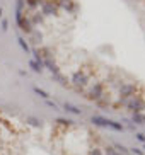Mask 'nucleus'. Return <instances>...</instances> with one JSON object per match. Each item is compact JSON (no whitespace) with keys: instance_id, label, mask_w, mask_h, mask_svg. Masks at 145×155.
I'll return each mask as SVG.
<instances>
[{"instance_id":"obj_25","label":"nucleus","mask_w":145,"mask_h":155,"mask_svg":"<svg viewBox=\"0 0 145 155\" xmlns=\"http://www.w3.org/2000/svg\"><path fill=\"white\" fill-rule=\"evenodd\" d=\"M135 138L138 141H140V143H145V133H142V131H137L135 133Z\"/></svg>"},{"instance_id":"obj_5","label":"nucleus","mask_w":145,"mask_h":155,"mask_svg":"<svg viewBox=\"0 0 145 155\" xmlns=\"http://www.w3.org/2000/svg\"><path fill=\"white\" fill-rule=\"evenodd\" d=\"M39 12L43 14V17H56L60 10L55 0H43L39 5Z\"/></svg>"},{"instance_id":"obj_15","label":"nucleus","mask_w":145,"mask_h":155,"mask_svg":"<svg viewBox=\"0 0 145 155\" xmlns=\"http://www.w3.org/2000/svg\"><path fill=\"white\" fill-rule=\"evenodd\" d=\"M51 78H53L55 82H58L60 85H63V87H67L68 85V78L65 77L63 73L60 72V73H55V75H51Z\"/></svg>"},{"instance_id":"obj_6","label":"nucleus","mask_w":145,"mask_h":155,"mask_svg":"<svg viewBox=\"0 0 145 155\" xmlns=\"http://www.w3.org/2000/svg\"><path fill=\"white\" fill-rule=\"evenodd\" d=\"M55 2H56L58 10H63L67 14H75L79 10V5L75 0H55Z\"/></svg>"},{"instance_id":"obj_4","label":"nucleus","mask_w":145,"mask_h":155,"mask_svg":"<svg viewBox=\"0 0 145 155\" xmlns=\"http://www.w3.org/2000/svg\"><path fill=\"white\" fill-rule=\"evenodd\" d=\"M116 89H118V97H121V99H128V97L138 94L137 82H121Z\"/></svg>"},{"instance_id":"obj_26","label":"nucleus","mask_w":145,"mask_h":155,"mask_svg":"<svg viewBox=\"0 0 145 155\" xmlns=\"http://www.w3.org/2000/svg\"><path fill=\"white\" fill-rule=\"evenodd\" d=\"M0 26H2V31H7V29H9V21H7V19H2V21H0Z\"/></svg>"},{"instance_id":"obj_16","label":"nucleus","mask_w":145,"mask_h":155,"mask_svg":"<svg viewBox=\"0 0 145 155\" xmlns=\"http://www.w3.org/2000/svg\"><path fill=\"white\" fill-rule=\"evenodd\" d=\"M32 92H34L36 96H39L41 99H45V101H48V99H50V97H51L50 94H48V92L45 91V89H39V87H38V85H34V87H32Z\"/></svg>"},{"instance_id":"obj_8","label":"nucleus","mask_w":145,"mask_h":155,"mask_svg":"<svg viewBox=\"0 0 145 155\" xmlns=\"http://www.w3.org/2000/svg\"><path fill=\"white\" fill-rule=\"evenodd\" d=\"M91 124L94 126H99V128H108L109 124V118H104V116H99V114H96V116H91Z\"/></svg>"},{"instance_id":"obj_18","label":"nucleus","mask_w":145,"mask_h":155,"mask_svg":"<svg viewBox=\"0 0 145 155\" xmlns=\"http://www.w3.org/2000/svg\"><path fill=\"white\" fill-rule=\"evenodd\" d=\"M29 38H31V39H34L32 43H36V45H41V43H43V34H41L38 29H34V31L29 34Z\"/></svg>"},{"instance_id":"obj_13","label":"nucleus","mask_w":145,"mask_h":155,"mask_svg":"<svg viewBox=\"0 0 145 155\" xmlns=\"http://www.w3.org/2000/svg\"><path fill=\"white\" fill-rule=\"evenodd\" d=\"M29 15V19H31V22H32V26L36 28L38 24H43L45 22V17H43V14L41 12H32V14H27Z\"/></svg>"},{"instance_id":"obj_21","label":"nucleus","mask_w":145,"mask_h":155,"mask_svg":"<svg viewBox=\"0 0 145 155\" xmlns=\"http://www.w3.org/2000/svg\"><path fill=\"white\" fill-rule=\"evenodd\" d=\"M29 68L32 70V72H36V73H41L43 72V65H39L38 61H34V60H29Z\"/></svg>"},{"instance_id":"obj_12","label":"nucleus","mask_w":145,"mask_h":155,"mask_svg":"<svg viewBox=\"0 0 145 155\" xmlns=\"http://www.w3.org/2000/svg\"><path fill=\"white\" fill-rule=\"evenodd\" d=\"M55 123L58 124V126H62L63 130H70V128L75 126L73 121H72V119H68V118H56V119H55Z\"/></svg>"},{"instance_id":"obj_24","label":"nucleus","mask_w":145,"mask_h":155,"mask_svg":"<svg viewBox=\"0 0 145 155\" xmlns=\"http://www.w3.org/2000/svg\"><path fill=\"white\" fill-rule=\"evenodd\" d=\"M130 155H145V152L142 150V148H137V147H133V148H130Z\"/></svg>"},{"instance_id":"obj_9","label":"nucleus","mask_w":145,"mask_h":155,"mask_svg":"<svg viewBox=\"0 0 145 155\" xmlns=\"http://www.w3.org/2000/svg\"><path fill=\"white\" fill-rule=\"evenodd\" d=\"M26 124L31 128H36V130H41L43 128V119L36 118V116H26Z\"/></svg>"},{"instance_id":"obj_1","label":"nucleus","mask_w":145,"mask_h":155,"mask_svg":"<svg viewBox=\"0 0 145 155\" xmlns=\"http://www.w3.org/2000/svg\"><path fill=\"white\" fill-rule=\"evenodd\" d=\"M89 82H91V75H89L84 68L75 70V72L70 75V78H68V85H72L73 89H77V91L87 89V87H89Z\"/></svg>"},{"instance_id":"obj_3","label":"nucleus","mask_w":145,"mask_h":155,"mask_svg":"<svg viewBox=\"0 0 145 155\" xmlns=\"http://www.w3.org/2000/svg\"><path fill=\"white\" fill-rule=\"evenodd\" d=\"M106 85L103 82H94L89 85V89H87V99L94 101V102H99V101H103L106 97Z\"/></svg>"},{"instance_id":"obj_7","label":"nucleus","mask_w":145,"mask_h":155,"mask_svg":"<svg viewBox=\"0 0 145 155\" xmlns=\"http://www.w3.org/2000/svg\"><path fill=\"white\" fill-rule=\"evenodd\" d=\"M15 22H17L19 29H21L22 32H26L27 36H29V34H31V32L34 31V29H36L34 26H32L31 19H29V15H27L26 12H24V15H22V17H17V19H15Z\"/></svg>"},{"instance_id":"obj_27","label":"nucleus","mask_w":145,"mask_h":155,"mask_svg":"<svg viewBox=\"0 0 145 155\" xmlns=\"http://www.w3.org/2000/svg\"><path fill=\"white\" fill-rule=\"evenodd\" d=\"M45 102H46V106H48V107H51L53 111H60V109H58V106L55 104V102H51L50 99H48V101H45Z\"/></svg>"},{"instance_id":"obj_23","label":"nucleus","mask_w":145,"mask_h":155,"mask_svg":"<svg viewBox=\"0 0 145 155\" xmlns=\"http://www.w3.org/2000/svg\"><path fill=\"white\" fill-rule=\"evenodd\" d=\"M103 152H104V155H120L118 152L114 150V147H113V145H106L104 148H103Z\"/></svg>"},{"instance_id":"obj_10","label":"nucleus","mask_w":145,"mask_h":155,"mask_svg":"<svg viewBox=\"0 0 145 155\" xmlns=\"http://www.w3.org/2000/svg\"><path fill=\"white\" fill-rule=\"evenodd\" d=\"M62 107H63V111H67V113H70V114H75V116H80V114H82L80 107H77V106L72 104V102H63Z\"/></svg>"},{"instance_id":"obj_11","label":"nucleus","mask_w":145,"mask_h":155,"mask_svg":"<svg viewBox=\"0 0 145 155\" xmlns=\"http://www.w3.org/2000/svg\"><path fill=\"white\" fill-rule=\"evenodd\" d=\"M17 45L21 46V50L26 53V55H31V46H29V41H26V38L24 36H17Z\"/></svg>"},{"instance_id":"obj_14","label":"nucleus","mask_w":145,"mask_h":155,"mask_svg":"<svg viewBox=\"0 0 145 155\" xmlns=\"http://www.w3.org/2000/svg\"><path fill=\"white\" fill-rule=\"evenodd\" d=\"M132 123L135 126L145 124V113H132Z\"/></svg>"},{"instance_id":"obj_20","label":"nucleus","mask_w":145,"mask_h":155,"mask_svg":"<svg viewBox=\"0 0 145 155\" xmlns=\"http://www.w3.org/2000/svg\"><path fill=\"white\" fill-rule=\"evenodd\" d=\"M24 9H26V4L24 0H15V15H22Z\"/></svg>"},{"instance_id":"obj_30","label":"nucleus","mask_w":145,"mask_h":155,"mask_svg":"<svg viewBox=\"0 0 145 155\" xmlns=\"http://www.w3.org/2000/svg\"><path fill=\"white\" fill-rule=\"evenodd\" d=\"M143 150H145V143H143Z\"/></svg>"},{"instance_id":"obj_28","label":"nucleus","mask_w":145,"mask_h":155,"mask_svg":"<svg viewBox=\"0 0 145 155\" xmlns=\"http://www.w3.org/2000/svg\"><path fill=\"white\" fill-rule=\"evenodd\" d=\"M19 75H22V77H24V75H27V72H26V70H19Z\"/></svg>"},{"instance_id":"obj_17","label":"nucleus","mask_w":145,"mask_h":155,"mask_svg":"<svg viewBox=\"0 0 145 155\" xmlns=\"http://www.w3.org/2000/svg\"><path fill=\"white\" fill-rule=\"evenodd\" d=\"M41 2H43V0H24V4H26V7H27L29 10H36V9H39Z\"/></svg>"},{"instance_id":"obj_22","label":"nucleus","mask_w":145,"mask_h":155,"mask_svg":"<svg viewBox=\"0 0 145 155\" xmlns=\"http://www.w3.org/2000/svg\"><path fill=\"white\" fill-rule=\"evenodd\" d=\"M87 155H104V152H103V148H101V147L94 145V147H91V148H89Z\"/></svg>"},{"instance_id":"obj_29","label":"nucleus","mask_w":145,"mask_h":155,"mask_svg":"<svg viewBox=\"0 0 145 155\" xmlns=\"http://www.w3.org/2000/svg\"><path fill=\"white\" fill-rule=\"evenodd\" d=\"M2 15H4V10H2V7H0V21H2Z\"/></svg>"},{"instance_id":"obj_19","label":"nucleus","mask_w":145,"mask_h":155,"mask_svg":"<svg viewBox=\"0 0 145 155\" xmlns=\"http://www.w3.org/2000/svg\"><path fill=\"white\" fill-rule=\"evenodd\" d=\"M114 150L118 152L120 155H130V148H126L125 145H121V143H114Z\"/></svg>"},{"instance_id":"obj_2","label":"nucleus","mask_w":145,"mask_h":155,"mask_svg":"<svg viewBox=\"0 0 145 155\" xmlns=\"http://www.w3.org/2000/svg\"><path fill=\"white\" fill-rule=\"evenodd\" d=\"M123 107H125L130 114L132 113H145V97L138 92V94H135V96L128 97Z\"/></svg>"}]
</instances>
